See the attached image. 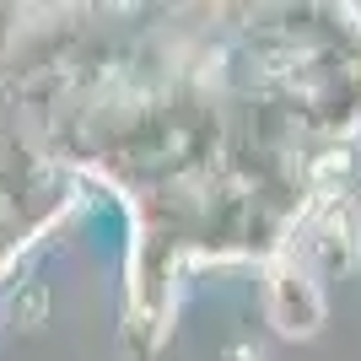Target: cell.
I'll return each instance as SVG.
<instances>
[{"label": "cell", "instance_id": "1", "mask_svg": "<svg viewBox=\"0 0 361 361\" xmlns=\"http://www.w3.org/2000/svg\"><path fill=\"white\" fill-rule=\"evenodd\" d=\"M264 313L286 340H307V334L324 324V286L313 275L291 264V259H275L270 281H264Z\"/></svg>", "mask_w": 361, "mask_h": 361}, {"label": "cell", "instance_id": "2", "mask_svg": "<svg viewBox=\"0 0 361 361\" xmlns=\"http://www.w3.org/2000/svg\"><path fill=\"white\" fill-rule=\"evenodd\" d=\"M44 318H49V286L44 281H22L11 297V324L16 329H44Z\"/></svg>", "mask_w": 361, "mask_h": 361}, {"label": "cell", "instance_id": "3", "mask_svg": "<svg viewBox=\"0 0 361 361\" xmlns=\"http://www.w3.org/2000/svg\"><path fill=\"white\" fill-rule=\"evenodd\" d=\"M221 361H264V345L248 340V334H238V340H226V345H221Z\"/></svg>", "mask_w": 361, "mask_h": 361}]
</instances>
